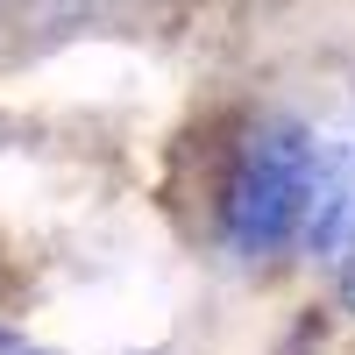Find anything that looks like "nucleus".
I'll return each instance as SVG.
<instances>
[{
	"mask_svg": "<svg viewBox=\"0 0 355 355\" xmlns=\"http://www.w3.org/2000/svg\"><path fill=\"white\" fill-rule=\"evenodd\" d=\"M306 199H313V128H299V121H263L242 142L234 178H227V214H220L227 249L242 256V263L277 256L284 242H299Z\"/></svg>",
	"mask_w": 355,
	"mask_h": 355,
	"instance_id": "nucleus-1",
	"label": "nucleus"
},
{
	"mask_svg": "<svg viewBox=\"0 0 355 355\" xmlns=\"http://www.w3.org/2000/svg\"><path fill=\"white\" fill-rule=\"evenodd\" d=\"M299 242L313 263L355 256V114L313 135V199H306Z\"/></svg>",
	"mask_w": 355,
	"mask_h": 355,
	"instance_id": "nucleus-2",
	"label": "nucleus"
},
{
	"mask_svg": "<svg viewBox=\"0 0 355 355\" xmlns=\"http://www.w3.org/2000/svg\"><path fill=\"white\" fill-rule=\"evenodd\" d=\"M334 291H341V306L355 313V256H341V277H334Z\"/></svg>",
	"mask_w": 355,
	"mask_h": 355,
	"instance_id": "nucleus-3",
	"label": "nucleus"
}]
</instances>
